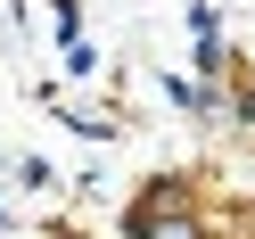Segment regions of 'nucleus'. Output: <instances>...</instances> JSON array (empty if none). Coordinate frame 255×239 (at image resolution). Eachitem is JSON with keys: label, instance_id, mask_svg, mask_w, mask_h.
<instances>
[{"label": "nucleus", "instance_id": "obj_1", "mask_svg": "<svg viewBox=\"0 0 255 239\" xmlns=\"http://www.w3.org/2000/svg\"><path fill=\"white\" fill-rule=\"evenodd\" d=\"M148 239H189V223H181V231H173V223H165V231H148Z\"/></svg>", "mask_w": 255, "mask_h": 239}]
</instances>
